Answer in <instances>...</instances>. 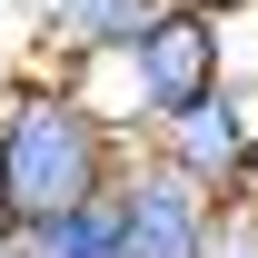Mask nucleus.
<instances>
[{"instance_id": "20e7f679", "label": "nucleus", "mask_w": 258, "mask_h": 258, "mask_svg": "<svg viewBox=\"0 0 258 258\" xmlns=\"http://www.w3.org/2000/svg\"><path fill=\"white\" fill-rule=\"evenodd\" d=\"M139 149H149V159H169L179 179H199L209 199H248L258 129L238 119V99H228V90H209V99H189V109L149 119V129H139Z\"/></svg>"}, {"instance_id": "423d86ee", "label": "nucleus", "mask_w": 258, "mask_h": 258, "mask_svg": "<svg viewBox=\"0 0 258 258\" xmlns=\"http://www.w3.org/2000/svg\"><path fill=\"white\" fill-rule=\"evenodd\" d=\"M20 248H30V258H129V238H119V189H99V199H80V209H60V219L20 228Z\"/></svg>"}, {"instance_id": "6e6552de", "label": "nucleus", "mask_w": 258, "mask_h": 258, "mask_svg": "<svg viewBox=\"0 0 258 258\" xmlns=\"http://www.w3.org/2000/svg\"><path fill=\"white\" fill-rule=\"evenodd\" d=\"M179 10H209V20H228V10H258V0H179Z\"/></svg>"}, {"instance_id": "f257e3e1", "label": "nucleus", "mask_w": 258, "mask_h": 258, "mask_svg": "<svg viewBox=\"0 0 258 258\" xmlns=\"http://www.w3.org/2000/svg\"><path fill=\"white\" fill-rule=\"evenodd\" d=\"M129 149L139 139L99 119L70 70H50V60L20 70L0 90V199H10V228H40L60 209H80V199L119 189Z\"/></svg>"}, {"instance_id": "9b49d317", "label": "nucleus", "mask_w": 258, "mask_h": 258, "mask_svg": "<svg viewBox=\"0 0 258 258\" xmlns=\"http://www.w3.org/2000/svg\"><path fill=\"white\" fill-rule=\"evenodd\" d=\"M0 90H10V70H0Z\"/></svg>"}, {"instance_id": "1a4fd4ad", "label": "nucleus", "mask_w": 258, "mask_h": 258, "mask_svg": "<svg viewBox=\"0 0 258 258\" xmlns=\"http://www.w3.org/2000/svg\"><path fill=\"white\" fill-rule=\"evenodd\" d=\"M0 238H20V228H10V199H0Z\"/></svg>"}, {"instance_id": "9d476101", "label": "nucleus", "mask_w": 258, "mask_h": 258, "mask_svg": "<svg viewBox=\"0 0 258 258\" xmlns=\"http://www.w3.org/2000/svg\"><path fill=\"white\" fill-rule=\"evenodd\" d=\"M0 258H30V248H20V238H0Z\"/></svg>"}, {"instance_id": "39448f33", "label": "nucleus", "mask_w": 258, "mask_h": 258, "mask_svg": "<svg viewBox=\"0 0 258 258\" xmlns=\"http://www.w3.org/2000/svg\"><path fill=\"white\" fill-rule=\"evenodd\" d=\"M159 10L169 0H30V40L50 70H90V60H119Z\"/></svg>"}, {"instance_id": "7ed1b4c3", "label": "nucleus", "mask_w": 258, "mask_h": 258, "mask_svg": "<svg viewBox=\"0 0 258 258\" xmlns=\"http://www.w3.org/2000/svg\"><path fill=\"white\" fill-rule=\"evenodd\" d=\"M219 209L228 199H209L199 179H179L149 149H129V169H119V238H129V258H209Z\"/></svg>"}, {"instance_id": "0eeeda50", "label": "nucleus", "mask_w": 258, "mask_h": 258, "mask_svg": "<svg viewBox=\"0 0 258 258\" xmlns=\"http://www.w3.org/2000/svg\"><path fill=\"white\" fill-rule=\"evenodd\" d=\"M209 258H258V199H228V209H219V238H209Z\"/></svg>"}, {"instance_id": "f03ea898", "label": "nucleus", "mask_w": 258, "mask_h": 258, "mask_svg": "<svg viewBox=\"0 0 258 258\" xmlns=\"http://www.w3.org/2000/svg\"><path fill=\"white\" fill-rule=\"evenodd\" d=\"M119 70H129V109H139V129H149V119H169V109H189V99H209V90H219V20L169 0L159 20H149V30L119 50Z\"/></svg>"}]
</instances>
